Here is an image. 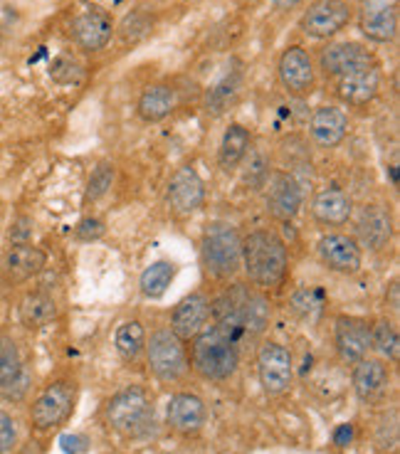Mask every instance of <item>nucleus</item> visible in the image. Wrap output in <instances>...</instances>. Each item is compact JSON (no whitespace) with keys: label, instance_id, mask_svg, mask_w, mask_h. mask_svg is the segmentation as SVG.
I'll list each match as a JSON object with an SVG mask.
<instances>
[{"label":"nucleus","instance_id":"1","mask_svg":"<svg viewBox=\"0 0 400 454\" xmlns=\"http://www.w3.org/2000/svg\"><path fill=\"white\" fill-rule=\"evenodd\" d=\"M210 317L213 326L242 348L245 343H255L267 331L272 304L267 294L252 284H230L210 299Z\"/></svg>","mask_w":400,"mask_h":454},{"label":"nucleus","instance_id":"2","mask_svg":"<svg viewBox=\"0 0 400 454\" xmlns=\"http://www.w3.org/2000/svg\"><path fill=\"white\" fill-rule=\"evenodd\" d=\"M242 272L247 274V282L264 294L279 289L289 272L285 239L270 227L252 230L247 238H242Z\"/></svg>","mask_w":400,"mask_h":454},{"label":"nucleus","instance_id":"3","mask_svg":"<svg viewBox=\"0 0 400 454\" xmlns=\"http://www.w3.org/2000/svg\"><path fill=\"white\" fill-rule=\"evenodd\" d=\"M188 361L203 380L225 383L240 368V348L217 326L206 324L191 339V358Z\"/></svg>","mask_w":400,"mask_h":454},{"label":"nucleus","instance_id":"4","mask_svg":"<svg viewBox=\"0 0 400 454\" xmlns=\"http://www.w3.org/2000/svg\"><path fill=\"white\" fill-rule=\"evenodd\" d=\"M200 264L213 282H230L242 270V235L238 227L216 220L200 235Z\"/></svg>","mask_w":400,"mask_h":454},{"label":"nucleus","instance_id":"5","mask_svg":"<svg viewBox=\"0 0 400 454\" xmlns=\"http://www.w3.org/2000/svg\"><path fill=\"white\" fill-rule=\"evenodd\" d=\"M104 422L122 437H141L153 425V397L144 387H124L104 405Z\"/></svg>","mask_w":400,"mask_h":454},{"label":"nucleus","instance_id":"6","mask_svg":"<svg viewBox=\"0 0 400 454\" xmlns=\"http://www.w3.org/2000/svg\"><path fill=\"white\" fill-rule=\"evenodd\" d=\"M77 403V380L55 378L50 380L30 405V425L35 432H52L65 425Z\"/></svg>","mask_w":400,"mask_h":454},{"label":"nucleus","instance_id":"7","mask_svg":"<svg viewBox=\"0 0 400 454\" xmlns=\"http://www.w3.org/2000/svg\"><path fill=\"white\" fill-rule=\"evenodd\" d=\"M146 364L161 383H181L191 371L184 340L171 329H156L146 336Z\"/></svg>","mask_w":400,"mask_h":454},{"label":"nucleus","instance_id":"8","mask_svg":"<svg viewBox=\"0 0 400 454\" xmlns=\"http://www.w3.org/2000/svg\"><path fill=\"white\" fill-rule=\"evenodd\" d=\"M354 20L349 0H314L299 18V30L311 40H332Z\"/></svg>","mask_w":400,"mask_h":454},{"label":"nucleus","instance_id":"9","mask_svg":"<svg viewBox=\"0 0 400 454\" xmlns=\"http://www.w3.org/2000/svg\"><path fill=\"white\" fill-rule=\"evenodd\" d=\"M277 80L294 99H307L317 90V65L302 45H289L277 59Z\"/></svg>","mask_w":400,"mask_h":454},{"label":"nucleus","instance_id":"10","mask_svg":"<svg viewBox=\"0 0 400 454\" xmlns=\"http://www.w3.org/2000/svg\"><path fill=\"white\" fill-rule=\"evenodd\" d=\"M33 387V371L25 364L12 336L0 333V397L8 403H23Z\"/></svg>","mask_w":400,"mask_h":454},{"label":"nucleus","instance_id":"11","mask_svg":"<svg viewBox=\"0 0 400 454\" xmlns=\"http://www.w3.org/2000/svg\"><path fill=\"white\" fill-rule=\"evenodd\" d=\"M257 375L267 395H282L294 380L292 353L277 340H264L257 348Z\"/></svg>","mask_w":400,"mask_h":454},{"label":"nucleus","instance_id":"12","mask_svg":"<svg viewBox=\"0 0 400 454\" xmlns=\"http://www.w3.org/2000/svg\"><path fill=\"white\" fill-rule=\"evenodd\" d=\"M206 203V183L193 166L176 168L166 185V205L173 217H191Z\"/></svg>","mask_w":400,"mask_h":454},{"label":"nucleus","instance_id":"13","mask_svg":"<svg viewBox=\"0 0 400 454\" xmlns=\"http://www.w3.org/2000/svg\"><path fill=\"white\" fill-rule=\"evenodd\" d=\"M319 69L326 80L336 82L343 74L354 72L358 67H366L371 62H378L376 55L364 43L356 40H336L319 50Z\"/></svg>","mask_w":400,"mask_h":454},{"label":"nucleus","instance_id":"14","mask_svg":"<svg viewBox=\"0 0 400 454\" xmlns=\"http://www.w3.org/2000/svg\"><path fill=\"white\" fill-rule=\"evenodd\" d=\"M114 20L112 15L102 8H87L84 12H80L72 25H69V37L72 43L80 47L82 52H102L104 47L112 43L114 37Z\"/></svg>","mask_w":400,"mask_h":454},{"label":"nucleus","instance_id":"15","mask_svg":"<svg viewBox=\"0 0 400 454\" xmlns=\"http://www.w3.org/2000/svg\"><path fill=\"white\" fill-rule=\"evenodd\" d=\"M317 254L329 272L343 274V277L358 274L364 267V250L351 235H343V232L324 235L317 245Z\"/></svg>","mask_w":400,"mask_h":454},{"label":"nucleus","instance_id":"16","mask_svg":"<svg viewBox=\"0 0 400 454\" xmlns=\"http://www.w3.org/2000/svg\"><path fill=\"white\" fill-rule=\"evenodd\" d=\"M333 346L346 364H358L371 351V321L354 314H339L333 321Z\"/></svg>","mask_w":400,"mask_h":454},{"label":"nucleus","instance_id":"17","mask_svg":"<svg viewBox=\"0 0 400 454\" xmlns=\"http://www.w3.org/2000/svg\"><path fill=\"white\" fill-rule=\"evenodd\" d=\"M264 203H267V213L275 220L289 223V220H294L299 215V210L304 205V191H302V185H299V181L292 173L275 170L267 178Z\"/></svg>","mask_w":400,"mask_h":454},{"label":"nucleus","instance_id":"18","mask_svg":"<svg viewBox=\"0 0 400 454\" xmlns=\"http://www.w3.org/2000/svg\"><path fill=\"white\" fill-rule=\"evenodd\" d=\"M356 242L361 250L383 252L393 239V215L386 205L366 203L356 217Z\"/></svg>","mask_w":400,"mask_h":454},{"label":"nucleus","instance_id":"19","mask_svg":"<svg viewBox=\"0 0 400 454\" xmlns=\"http://www.w3.org/2000/svg\"><path fill=\"white\" fill-rule=\"evenodd\" d=\"M380 87H383V72L378 62L354 69L333 82L336 97L349 106H368L380 94Z\"/></svg>","mask_w":400,"mask_h":454},{"label":"nucleus","instance_id":"20","mask_svg":"<svg viewBox=\"0 0 400 454\" xmlns=\"http://www.w3.org/2000/svg\"><path fill=\"white\" fill-rule=\"evenodd\" d=\"M358 30L368 43L388 45L398 35V8L390 0H366L358 11Z\"/></svg>","mask_w":400,"mask_h":454},{"label":"nucleus","instance_id":"21","mask_svg":"<svg viewBox=\"0 0 400 454\" xmlns=\"http://www.w3.org/2000/svg\"><path fill=\"white\" fill-rule=\"evenodd\" d=\"M349 137V114L336 104H321L309 116V138L317 148L341 146Z\"/></svg>","mask_w":400,"mask_h":454},{"label":"nucleus","instance_id":"22","mask_svg":"<svg viewBox=\"0 0 400 454\" xmlns=\"http://www.w3.org/2000/svg\"><path fill=\"white\" fill-rule=\"evenodd\" d=\"M208 408L206 403L193 393H176L166 405V422L176 434L193 437L206 427Z\"/></svg>","mask_w":400,"mask_h":454},{"label":"nucleus","instance_id":"23","mask_svg":"<svg viewBox=\"0 0 400 454\" xmlns=\"http://www.w3.org/2000/svg\"><path fill=\"white\" fill-rule=\"evenodd\" d=\"M45 264L47 254L40 247H35L33 242H18L5 252L0 272H3V279L11 286H18V284L30 282L33 277H37L45 270Z\"/></svg>","mask_w":400,"mask_h":454},{"label":"nucleus","instance_id":"24","mask_svg":"<svg viewBox=\"0 0 400 454\" xmlns=\"http://www.w3.org/2000/svg\"><path fill=\"white\" fill-rule=\"evenodd\" d=\"M208 318H210V296L206 292H191L173 309L169 329L185 343L206 326Z\"/></svg>","mask_w":400,"mask_h":454},{"label":"nucleus","instance_id":"25","mask_svg":"<svg viewBox=\"0 0 400 454\" xmlns=\"http://www.w3.org/2000/svg\"><path fill=\"white\" fill-rule=\"evenodd\" d=\"M178 109V90L171 82H153L137 99V116L144 124H159L166 121Z\"/></svg>","mask_w":400,"mask_h":454},{"label":"nucleus","instance_id":"26","mask_svg":"<svg viewBox=\"0 0 400 454\" xmlns=\"http://www.w3.org/2000/svg\"><path fill=\"white\" fill-rule=\"evenodd\" d=\"M311 217L324 227H343L354 217V200L341 188H324L311 200Z\"/></svg>","mask_w":400,"mask_h":454},{"label":"nucleus","instance_id":"27","mask_svg":"<svg viewBox=\"0 0 400 454\" xmlns=\"http://www.w3.org/2000/svg\"><path fill=\"white\" fill-rule=\"evenodd\" d=\"M242 87H245V72L240 67L225 69L203 94L206 112L213 114V116L228 114L242 97Z\"/></svg>","mask_w":400,"mask_h":454},{"label":"nucleus","instance_id":"28","mask_svg":"<svg viewBox=\"0 0 400 454\" xmlns=\"http://www.w3.org/2000/svg\"><path fill=\"white\" fill-rule=\"evenodd\" d=\"M18 318L27 331L45 329L47 324H52L58 318V301L55 296L45 289H33L20 299L18 304Z\"/></svg>","mask_w":400,"mask_h":454},{"label":"nucleus","instance_id":"29","mask_svg":"<svg viewBox=\"0 0 400 454\" xmlns=\"http://www.w3.org/2000/svg\"><path fill=\"white\" fill-rule=\"evenodd\" d=\"M252 148V134L250 129L242 124H230L225 134L220 138V148H217V168L223 173H235L240 168V163L247 159Z\"/></svg>","mask_w":400,"mask_h":454},{"label":"nucleus","instance_id":"30","mask_svg":"<svg viewBox=\"0 0 400 454\" xmlns=\"http://www.w3.org/2000/svg\"><path fill=\"white\" fill-rule=\"evenodd\" d=\"M388 365L380 358H361L354 368V393L358 400L371 403L388 386Z\"/></svg>","mask_w":400,"mask_h":454},{"label":"nucleus","instance_id":"31","mask_svg":"<svg viewBox=\"0 0 400 454\" xmlns=\"http://www.w3.org/2000/svg\"><path fill=\"white\" fill-rule=\"evenodd\" d=\"M114 348L126 364H134L146 351V329L138 318H126L114 333Z\"/></svg>","mask_w":400,"mask_h":454},{"label":"nucleus","instance_id":"32","mask_svg":"<svg viewBox=\"0 0 400 454\" xmlns=\"http://www.w3.org/2000/svg\"><path fill=\"white\" fill-rule=\"evenodd\" d=\"M176 272H178V267L169 260H159L149 264L144 270V274H141V279H138L141 294L146 296V299H161V296L169 292Z\"/></svg>","mask_w":400,"mask_h":454},{"label":"nucleus","instance_id":"33","mask_svg":"<svg viewBox=\"0 0 400 454\" xmlns=\"http://www.w3.org/2000/svg\"><path fill=\"white\" fill-rule=\"evenodd\" d=\"M398 329L393 321H388V318L371 321V348H376L383 358H388L390 364H398Z\"/></svg>","mask_w":400,"mask_h":454},{"label":"nucleus","instance_id":"34","mask_svg":"<svg viewBox=\"0 0 400 454\" xmlns=\"http://www.w3.org/2000/svg\"><path fill=\"white\" fill-rule=\"evenodd\" d=\"M116 178V168L112 160H99L90 173V181H87V191H84V203H97L102 200L104 195L112 191Z\"/></svg>","mask_w":400,"mask_h":454},{"label":"nucleus","instance_id":"35","mask_svg":"<svg viewBox=\"0 0 400 454\" xmlns=\"http://www.w3.org/2000/svg\"><path fill=\"white\" fill-rule=\"evenodd\" d=\"M18 450V422L11 412L0 410V454H12Z\"/></svg>","mask_w":400,"mask_h":454},{"label":"nucleus","instance_id":"36","mask_svg":"<svg viewBox=\"0 0 400 454\" xmlns=\"http://www.w3.org/2000/svg\"><path fill=\"white\" fill-rule=\"evenodd\" d=\"M104 232H106V223L102 217L87 215L80 220V225L75 230V238L80 242H97L99 238H104Z\"/></svg>","mask_w":400,"mask_h":454},{"label":"nucleus","instance_id":"37","mask_svg":"<svg viewBox=\"0 0 400 454\" xmlns=\"http://www.w3.org/2000/svg\"><path fill=\"white\" fill-rule=\"evenodd\" d=\"M386 304H388L393 314H398V309H400V286H398V279H393V282H390L388 292H386Z\"/></svg>","mask_w":400,"mask_h":454},{"label":"nucleus","instance_id":"38","mask_svg":"<svg viewBox=\"0 0 400 454\" xmlns=\"http://www.w3.org/2000/svg\"><path fill=\"white\" fill-rule=\"evenodd\" d=\"M351 440H354V427L351 425H339L336 432H333V442L339 444V447H346Z\"/></svg>","mask_w":400,"mask_h":454},{"label":"nucleus","instance_id":"39","mask_svg":"<svg viewBox=\"0 0 400 454\" xmlns=\"http://www.w3.org/2000/svg\"><path fill=\"white\" fill-rule=\"evenodd\" d=\"M304 0H272V5H275V11L286 12V11H294L297 5H302Z\"/></svg>","mask_w":400,"mask_h":454},{"label":"nucleus","instance_id":"40","mask_svg":"<svg viewBox=\"0 0 400 454\" xmlns=\"http://www.w3.org/2000/svg\"><path fill=\"white\" fill-rule=\"evenodd\" d=\"M18 454H45V450L40 447V442H25L20 450H18Z\"/></svg>","mask_w":400,"mask_h":454}]
</instances>
